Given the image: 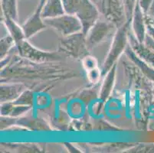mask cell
<instances>
[{"label":"cell","mask_w":154,"mask_h":153,"mask_svg":"<svg viewBox=\"0 0 154 153\" xmlns=\"http://www.w3.org/2000/svg\"><path fill=\"white\" fill-rule=\"evenodd\" d=\"M45 22L64 36L71 35L82 30V22L75 15L64 14L54 18L45 19Z\"/></svg>","instance_id":"1"},{"label":"cell","mask_w":154,"mask_h":153,"mask_svg":"<svg viewBox=\"0 0 154 153\" xmlns=\"http://www.w3.org/2000/svg\"><path fill=\"white\" fill-rule=\"evenodd\" d=\"M85 33H75L65 36L61 40V47L63 51L73 57H78L86 54L88 48L87 46Z\"/></svg>","instance_id":"2"},{"label":"cell","mask_w":154,"mask_h":153,"mask_svg":"<svg viewBox=\"0 0 154 153\" xmlns=\"http://www.w3.org/2000/svg\"><path fill=\"white\" fill-rule=\"evenodd\" d=\"M98 10L90 0H82L78 12L75 14L82 24V32L88 34L98 19Z\"/></svg>","instance_id":"3"},{"label":"cell","mask_w":154,"mask_h":153,"mask_svg":"<svg viewBox=\"0 0 154 153\" xmlns=\"http://www.w3.org/2000/svg\"><path fill=\"white\" fill-rule=\"evenodd\" d=\"M127 44V36H126V28L123 27L119 30L116 35L113 45L110 50L107 61L104 63L103 71H107L110 69L112 64L117 60V57L122 53Z\"/></svg>","instance_id":"4"},{"label":"cell","mask_w":154,"mask_h":153,"mask_svg":"<svg viewBox=\"0 0 154 153\" xmlns=\"http://www.w3.org/2000/svg\"><path fill=\"white\" fill-rule=\"evenodd\" d=\"M111 26L109 23L104 22H96L91 28L87 35L86 42L88 48H92L101 42L110 32Z\"/></svg>","instance_id":"5"},{"label":"cell","mask_w":154,"mask_h":153,"mask_svg":"<svg viewBox=\"0 0 154 153\" xmlns=\"http://www.w3.org/2000/svg\"><path fill=\"white\" fill-rule=\"evenodd\" d=\"M46 0H40L37 9L35 12L34 15L31 17L25 25H23L22 29L24 31L26 38H30L33 35L45 28V25L42 21V12L43 10V7L45 4Z\"/></svg>","instance_id":"6"},{"label":"cell","mask_w":154,"mask_h":153,"mask_svg":"<svg viewBox=\"0 0 154 153\" xmlns=\"http://www.w3.org/2000/svg\"><path fill=\"white\" fill-rule=\"evenodd\" d=\"M17 45L19 47V53L21 55L33 61H51V60H56V57H58V56L54 53L49 54L37 50L24 40L18 43Z\"/></svg>","instance_id":"7"},{"label":"cell","mask_w":154,"mask_h":153,"mask_svg":"<svg viewBox=\"0 0 154 153\" xmlns=\"http://www.w3.org/2000/svg\"><path fill=\"white\" fill-rule=\"evenodd\" d=\"M105 16L110 22L118 23L124 19L125 12L121 0H104Z\"/></svg>","instance_id":"8"},{"label":"cell","mask_w":154,"mask_h":153,"mask_svg":"<svg viewBox=\"0 0 154 153\" xmlns=\"http://www.w3.org/2000/svg\"><path fill=\"white\" fill-rule=\"evenodd\" d=\"M65 13L62 0H46L43 7L42 17L45 19L54 18Z\"/></svg>","instance_id":"9"},{"label":"cell","mask_w":154,"mask_h":153,"mask_svg":"<svg viewBox=\"0 0 154 153\" xmlns=\"http://www.w3.org/2000/svg\"><path fill=\"white\" fill-rule=\"evenodd\" d=\"M143 12L141 7L140 6L139 3L137 2V6L134 10V31L136 35H137V38L140 41H143L144 36V26H143Z\"/></svg>","instance_id":"10"},{"label":"cell","mask_w":154,"mask_h":153,"mask_svg":"<svg viewBox=\"0 0 154 153\" xmlns=\"http://www.w3.org/2000/svg\"><path fill=\"white\" fill-rule=\"evenodd\" d=\"M5 21L8 29H9V32L11 33V35L13 38L16 44H18L22 41L25 40V38H26L23 29H20V27L15 24V20L9 19V18H5Z\"/></svg>","instance_id":"11"},{"label":"cell","mask_w":154,"mask_h":153,"mask_svg":"<svg viewBox=\"0 0 154 153\" xmlns=\"http://www.w3.org/2000/svg\"><path fill=\"white\" fill-rule=\"evenodd\" d=\"M2 10L5 18L15 20L17 18L16 0H2Z\"/></svg>","instance_id":"12"},{"label":"cell","mask_w":154,"mask_h":153,"mask_svg":"<svg viewBox=\"0 0 154 153\" xmlns=\"http://www.w3.org/2000/svg\"><path fill=\"white\" fill-rule=\"evenodd\" d=\"M113 80H114V68H113L108 73V74L107 76V78L105 79L104 82H103L101 93H100V97H101V99L103 100L107 99V96L110 95L112 87H113Z\"/></svg>","instance_id":"13"},{"label":"cell","mask_w":154,"mask_h":153,"mask_svg":"<svg viewBox=\"0 0 154 153\" xmlns=\"http://www.w3.org/2000/svg\"><path fill=\"white\" fill-rule=\"evenodd\" d=\"M62 2L65 13L75 15L79 8L82 0H62Z\"/></svg>","instance_id":"14"},{"label":"cell","mask_w":154,"mask_h":153,"mask_svg":"<svg viewBox=\"0 0 154 153\" xmlns=\"http://www.w3.org/2000/svg\"><path fill=\"white\" fill-rule=\"evenodd\" d=\"M19 87L15 88V87H7L5 89L4 87L1 90V100L7 101L10 99H15L16 96H19Z\"/></svg>","instance_id":"15"},{"label":"cell","mask_w":154,"mask_h":153,"mask_svg":"<svg viewBox=\"0 0 154 153\" xmlns=\"http://www.w3.org/2000/svg\"><path fill=\"white\" fill-rule=\"evenodd\" d=\"M121 1L124 5L126 17L128 20H130L134 15V10L137 4V0H121Z\"/></svg>","instance_id":"16"},{"label":"cell","mask_w":154,"mask_h":153,"mask_svg":"<svg viewBox=\"0 0 154 153\" xmlns=\"http://www.w3.org/2000/svg\"><path fill=\"white\" fill-rule=\"evenodd\" d=\"M15 43L12 37H6L1 40V57H3L6 52Z\"/></svg>","instance_id":"17"},{"label":"cell","mask_w":154,"mask_h":153,"mask_svg":"<svg viewBox=\"0 0 154 153\" xmlns=\"http://www.w3.org/2000/svg\"><path fill=\"white\" fill-rule=\"evenodd\" d=\"M83 64L85 67L86 68L87 71H91V70L97 68V61L95 60L94 57H91V56H87L84 58Z\"/></svg>","instance_id":"18"},{"label":"cell","mask_w":154,"mask_h":153,"mask_svg":"<svg viewBox=\"0 0 154 153\" xmlns=\"http://www.w3.org/2000/svg\"><path fill=\"white\" fill-rule=\"evenodd\" d=\"M100 72H99L97 68L91 70V71H88V78L90 81L93 83H96L98 81L99 77H100Z\"/></svg>","instance_id":"19"}]
</instances>
